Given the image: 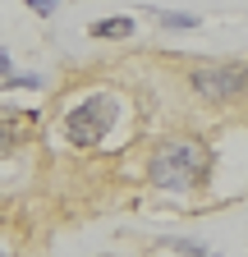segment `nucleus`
Listing matches in <instances>:
<instances>
[{"instance_id":"nucleus-1","label":"nucleus","mask_w":248,"mask_h":257,"mask_svg":"<svg viewBox=\"0 0 248 257\" xmlns=\"http://www.w3.org/2000/svg\"><path fill=\"white\" fill-rule=\"evenodd\" d=\"M147 175L157 188H193L207 175V147L193 143V138H170L152 152Z\"/></svg>"},{"instance_id":"nucleus-2","label":"nucleus","mask_w":248,"mask_h":257,"mask_svg":"<svg viewBox=\"0 0 248 257\" xmlns=\"http://www.w3.org/2000/svg\"><path fill=\"white\" fill-rule=\"evenodd\" d=\"M115 124H119V101L101 92V96L78 101V106L65 115V138H69L74 147H97Z\"/></svg>"},{"instance_id":"nucleus-3","label":"nucleus","mask_w":248,"mask_h":257,"mask_svg":"<svg viewBox=\"0 0 248 257\" xmlns=\"http://www.w3.org/2000/svg\"><path fill=\"white\" fill-rule=\"evenodd\" d=\"M189 87L202 101H239L248 92V64L239 60H221V64H198L189 74Z\"/></svg>"},{"instance_id":"nucleus-4","label":"nucleus","mask_w":248,"mask_h":257,"mask_svg":"<svg viewBox=\"0 0 248 257\" xmlns=\"http://www.w3.org/2000/svg\"><path fill=\"white\" fill-rule=\"evenodd\" d=\"M87 32H92L97 42H110V37H129V32H134V19H129V14H119V19H97V23H92Z\"/></svg>"},{"instance_id":"nucleus-5","label":"nucleus","mask_w":248,"mask_h":257,"mask_svg":"<svg viewBox=\"0 0 248 257\" xmlns=\"http://www.w3.org/2000/svg\"><path fill=\"white\" fill-rule=\"evenodd\" d=\"M157 23L161 28H198V14H175L170 10V14H157Z\"/></svg>"},{"instance_id":"nucleus-6","label":"nucleus","mask_w":248,"mask_h":257,"mask_svg":"<svg viewBox=\"0 0 248 257\" xmlns=\"http://www.w3.org/2000/svg\"><path fill=\"white\" fill-rule=\"evenodd\" d=\"M10 147H19V128L10 119H0V152H10Z\"/></svg>"},{"instance_id":"nucleus-7","label":"nucleus","mask_w":248,"mask_h":257,"mask_svg":"<svg viewBox=\"0 0 248 257\" xmlns=\"http://www.w3.org/2000/svg\"><path fill=\"white\" fill-rule=\"evenodd\" d=\"M28 5H33L37 14H55V5H60V0H28Z\"/></svg>"},{"instance_id":"nucleus-8","label":"nucleus","mask_w":248,"mask_h":257,"mask_svg":"<svg viewBox=\"0 0 248 257\" xmlns=\"http://www.w3.org/2000/svg\"><path fill=\"white\" fill-rule=\"evenodd\" d=\"M0 74H10V55L5 51H0Z\"/></svg>"},{"instance_id":"nucleus-9","label":"nucleus","mask_w":248,"mask_h":257,"mask_svg":"<svg viewBox=\"0 0 248 257\" xmlns=\"http://www.w3.org/2000/svg\"><path fill=\"white\" fill-rule=\"evenodd\" d=\"M0 257H14V252H10V248H5V239H0Z\"/></svg>"},{"instance_id":"nucleus-10","label":"nucleus","mask_w":248,"mask_h":257,"mask_svg":"<svg viewBox=\"0 0 248 257\" xmlns=\"http://www.w3.org/2000/svg\"><path fill=\"white\" fill-rule=\"evenodd\" d=\"M202 257H211V252H202Z\"/></svg>"}]
</instances>
